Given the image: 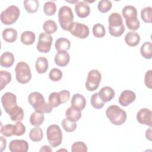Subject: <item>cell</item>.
Masks as SVG:
<instances>
[{
  "instance_id": "obj_1",
  "label": "cell",
  "mask_w": 152,
  "mask_h": 152,
  "mask_svg": "<svg viewBox=\"0 0 152 152\" xmlns=\"http://www.w3.org/2000/svg\"><path fill=\"white\" fill-rule=\"evenodd\" d=\"M30 104L34 109L35 111L41 113H49L52 111L53 107L45 101L43 95L39 92H32L28 97Z\"/></svg>"
},
{
  "instance_id": "obj_2",
  "label": "cell",
  "mask_w": 152,
  "mask_h": 152,
  "mask_svg": "<svg viewBox=\"0 0 152 152\" xmlns=\"http://www.w3.org/2000/svg\"><path fill=\"white\" fill-rule=\"evenodd\" d=\"M109 31L114 37L121 36L125 30L121 15L118 12L112 13L108 18Z\"/></svg>"
},
{
  "instance_id": "obj_3",
  "label": "cell",
  "mask_w": 152,
  "mask_h": 152,
  "mask_svg": "<svg viewBox=\"0 0 152 152\" xmlns=\"http://www.w3.org/2000/svg\"><path fill=\"white\" fill-rule=\"evenodd\" d=\"M106 115L110 122L115 125H121L126 120V112L116 105H111L107 107Z\"/></svg>"
},
{
  "instance_id": "obj_4",
  "label": "cell",
  "mask_w": 152,
  "mask_h": 152,
  "mask_svg": "<svg viewBox=\"0 0 152 152\" xmlns=\"http://www.w3.org/2000/svg\"><path fill=\"white\" fill-rule=\"evenodd\" d=\"M58 19L61 28L69 31L74 23V15L71 8L68 6H62L58 11Z\"/></svg>"
},
{
  "instance_id": "obj_5",
  "label": "cell",
  "mask_w": 152,
  "mask_h": 152,
  "mask_svg": "<svg viewBox=\"0 0 152 152\" xmlns=\"http://www.w3.org/2000/svg\"><path fill=\"white\" fill-rule=\"evenodd\" d=\"M47 140L51 145L55 148L59 146L62 141V132L57 125L53 124L49 126L46 129Z\"/></svg>"
},
{
  "instance_id": "obj_6",
  "label": "cell",
  "mask_w": 152,
  "mask_h": 152,
  "mask_svg": "<svg viewBox=\"0 0 152 152\" xmlns=\"http://www.w3.org/2000/svg\"><path fill=\"white\" fill-rule=\"evenodd\" d=\"M15 78L21 84H26L31 78V73L29 65L25 62H19L15 68Z\"/></svg>"
},
{
  "instance_id": "obj_7",
  "label": "cell",
  "mask_w": 152,
  "mask_h": 152,
  "mask_svg": "<svg viewBox=\"0 0 152 152\" xmlns=\"http://www.w3.org/2000/svg\"><path fill=\"white\" fill-rule=\"evenodd\" d=\"M20 14L19 8L15 5H10L1 14V21L5 25H11L15 23Z\"/></svg>"
},
{
  "instance_id": "obj_8",
  "label": "cell",
  "mask_w": 152,
  "mask_h": 152,
  "mask_svg": "<svg viewBox=\"0 0 152 152\" xmlns=\"http://www.w3.org/2000/svg\"><path fill=\"white\" fill-rule=\"evenodd\" d=\"M102 80V75L97 69H92L88 73L86 81V87L87 90L93 91L97 89Z\"/></svg>"
},
{
  "instance_id": "obj_9",
  "label": "cell",
  "mask_w": 152,
  "mask_h": 152,
  "mask_svg": "<svg viewBox=\"0 0 152 152\" xmlns=\"http://www.w3.org/2000/svg\"><path fill=\"white\" fill-rule=\"evenodd\" d=\"M52 37L46 33H41L39 36L37 43V49L41 53H48L51 49L52 43Z\"/></svg>"
},
{
  "instance_id": "obj_10",
  "label": "cell",
  "mask_w": 152,
  "mask_h": 152,
  "mask_svg": "<svg viewBox=\"0 0 152 152\" xmlns=\"http://www.w3.org/2000/svg\"><path fill=\"white\" fill-rule=\"evenodd\" d=\"M69 32L73 36L80 39H85L87 37L90 33L87 26L78 22H74Z\"/></svg>"
},
{
  "instance_id": "obj_11",
  "label": "cell",
  "mask_w": 152,
  "mask_h": 152,
  "mask_svg": "<svg viewBox=\"0 0 152 152\" xmlns=\"http://www.w3.org/2000/svg\"><path fill=\"white\" fill-rule=\"evenodd\" d=\"M1 103L5 111L8 113L11 110L17 106V97L11 92H7L2 96Z\"/></svg>"
},
{
  "instance_id": "obj_12",
  "label": "cell",
  "mask_w": 152,
  "mask_h": 152,
  "mask_svg": "<svg viewBox=\"0 0 152 152\" xmlns=\"http://www.w3.org/2000/svg\"><path fill=\"white\" fill-rule=\"evenodd\" d=\"M138 122L142 125L151 126L152 125V112L147 108L141 109L137 114Z\"/></svg>"
},
{
  "instance_id": "obj_13",
  "label": "cell",
  "mask_w": 152,
  "mask_h": 152,
  "mask_svg": "<svg viewBox=\"0 0 152 152\" xmlns=\"http://www.w3.org/2000/svg\"><path fill=\"white\" fill-rule=\"evenodd\" d=\"M28 147V143L24 140H14L9 144V150L11 152H27Z\"/></svg>"
},
{
  "instance_id": "obj_14",
  "label": "cell",
  "mask_w": 152,
  "mask_h": 152,
  "mask_svg": "<svg viewBox=\"0 0 152 152\" xmlns=\"http://www.w3.org/2000/svg\"><path fill=\"white\" fill-rule=\"evenodd\" d=\"M135 99L136 95L134 92L129 90H125L121 93L118 100L121 106L125 107L134 102Z\"/></svg>"
},
{
  "instance_id": "obj_15",
  "label": "cell",
  "mask_w": 152,
  "mask_h": 152,
  "mask_svg": "<svg viewBox=\"0 0 152 152\" xmlns=\"http://www.w3.org/2000/svg\"><path fill=\"white\" fill-rule=\"evenodd\" d=\"M75 11L78 17L83 18L88 16L90 8L84 1H78L75 5Z\"/></svg>"
},
{
  "instance_id": "obj_16",
  "label": "cell",
  "mask_w": 152,
  "mask_h": 152,
  "mask_svg": "<svg viewBox=\"0 0 152 152\" xmlns=\"http://www.w3.org/2000/svg\"><path fill=\"white\" fill-rule=\"evenodd\" d=\"M70 56L67 51L58 52L55 56V62L59 66L64 67L69 62Z\"/></svg>"
},
{
  "instance_id": "obj_17",
  "label": "cell",
  "mask_w": 152,
  "mask_h": 152,
  "mask_svg": "<svg viewBox=\"0 0 152 152\" xmlns=\"http://www.w3.org/2000/svg\"><path fill=\"white\" fill-rule=\"evenodd\" d=\"M99 97L104 102H108L115 97V91L112 88L108 86L102 87L98 93Z\"/></svg>"
},
{
  "instance_id": "obj_18",
  "label": "cell",
  "mask_w": 152,
  "mask_h": 152,
  "mask_svg": "<svg viewBox=\"0 0 152 152\" xmlns=\"http://www.w3.org/2000/svg\"><path fill=\"white\" fill-rule=\"evenodd\" d=\"M71 106L82 110L86 107V100L82 94L77 93L72 96L71 100Z\"/></svg>"
},
{
  "instance_id": "obj_19",
  "label": "cell",
  "mask_w": 152,
  "mask_h": 152,
  "mask_svg": "<svg viewBox=\"0 0 152 152\" xmlns=\"http://www.w3.org/2000/svg\"><path fill=\"white\" fill-rule=\"evenodd\" d=\"M140 41V36L135 31H129L125 36V42L127 45L131 47L137 46Z\"/></svg>"
},
{
  "instance_id": "obj_20",
  "label": "cell",
  "mask_w": 152,
  "mask_h": 152,
  "mask_svg": "<svg viewBox=\"0 0 152 152\" xmlns=\"http://www.w3.org/2000/svg\"><path fill=\"white\" fill-rule=\"evenodd\" d=\"M15 61L14 55L10 52H5L1 56L0 64L2 67L9 68L12 66Z\"/></svg>"
},
{
  "instance_id": "obj_21",
  "label": "cell",
  "mask_w": 152,
  "mask_h": 152,
  "mask_svg": "<svg viewBox=\"0 0 152 152\" xmlns=\"http://www.w3.org/2000/svg\"><path fill=\"white\" fill-rule=\"evenodd\" d=\"M3 39L8 43H12L15 42L18 36L17 31L16 30L12 28H7L4 29L2 33Z\"/></svg>"
},
{
  "instance_id": "obj_22",
  "label": "cell",
  "mask_w": 152,
  "mask_h": 152,
  "mask_svg": "<svg viewBox=\"0 0 152 152\" xmlns=\"http://www.w3.org/2000/svg\"><path fill=\"white\" fill-rule=\"evenodd\" d=\"M11 120L15 122H21L24 118V110L23 109L18 106H15L8 113Z\"/></svg>"
},
{
  "instance_id": "obj_23",
  "label": "cell",
  "mask_w": 152,
  "mask_h": 152,
  "mask_svg": "<svg viewBox=\"0 0 152 152\" xmlns=\"http://www.w3.org/2000/svg\"><path fill=\"white\" fill-rule=\"evenodd\" d=\"M65 116L67 119L74 122H77L81 118V112L80 110L71 106L66 110Z\"/></svg>"
},
{
  "instance_id": "obj_24",
  "label": "cell",
  "mask_w": 152,
  "mask_h": 152,
  "mask_svg": "<svg viewBox=\"0 0 152 152\" xmlns=\"http://www.w3.org/2000/svg\"><path fill=\"white\" fill-rule=\"evenodd\" d=\"M55 47L58 52L67 51L71 47V43L66 38L60 37L56 40Z\"/></svg>"
},
{
  "instance_id": "obj_25",
  "label": "cell",
  "mask_w": 152,
  "mask_h": 152,
  "mask_svg": "<svg viewBox=\"0 0 152 152\" xmlns=\"http://www.w3.org/2000/svg\"><path fill=\"white\" fill-rule=\"evenodd\" d=\"M48 61L45 57H39L36 61V69L39 74H43L48 69Z\"/></svg>"
},
{
  "instance_id": "obj_26",
  "label": "cell",
  "mask_w": 152,
  "mask_h": 152,
  "mask_svg": "<svg viewBox=\"0 0 152 152\" xmlns=\"http://www.w3.org/2000/svg\"><path fill=\"white\" fill-rule=\"evenodd\" d=\"M21 42L26 45H32L36 40V35L31 31H25L21 34Z\"/></svg>"
},
{
  "instance_id": "obj_27",
  "label": "cell",
  "mask_w": 152,
  "mask_h": 152,
  "mask_svg": "<svg viewBox=\"0 0 152 152\" xmlns=\"http://www.w3.org/2000/svg\"><path fill=\"white\" fill-rule=\"evenodd\" d=\"M25 10L30 14L35 13L39 7V2L37 0H26L24 1Z\"/></svg>"
},
{
  "instance_id": "obj_28",
  "label": "cell",
  "mask_w": 152,
  "mask_h": 152,
  "mask_svg": "<svg viewBox=\"0 0 152 152\" xmlns=\"http://www.w3.org/2000/svg\"><path fill=\"white\" fill-rule=\"evenodd\" d=\"M140 52L142 57L145 59H150L152 57V44L150 42H144L141 48Z\"/></svg>"
},
{
  "instance_id": "obj_29",
  "label": "cell",
  "mask_w": 152,
  "mask_h": 152,
  "mask_svg": "<svg viewBox=\"0 0 152 152\" xmlns=\"http://www.w3.org/2000/svg\"><path fill=\"white\" fill-rule=\"evenodd\" d=\"M45 119L43 113H39L37 112H33L30 117V124L34 126H39L42 124Z\"/></svg>"
},
{
  "instance_id": "obj_30",
  "label": "cell",
  "mask_w": 152,
  "mask_h": 152,
  "mask_svg": "<svg viewBox=\"0 0 152 152\" xmlns=\"http://www.w3.org/2000/svg\"><path fill=\"white\" fill-rule=\"evenodd\" d=\"M43 137V133L40 128L36 126L32 128L29 133V138L33 142H38L42 140Z\"/></svg>"
},
{
  "instance_id": "obj_31",
  "label": "cell",
  "mask_w": 152,
  "mask_h": 152,
  "mask_svg": "<svg viewBox=\"0 0 152 152\" xmlns=\"http://www.w3.org/2000/svg\"><path fill=\"white\" fill-rule=\"evenodd\" d=\"M43 28L46 33L48 34H51L56 32L58 30V26L56 22L52 20H46L43 25Z\"/></svg>"
},
{
  "instance_id": "obj_32",
  "label": "cell",
  "mask_w": 152,
  "mask_h": 152,
  "mask_svg": "<svg viewBox=\"0 0 152 152\" xmlns=\"http://www.w3.org/2000/svg\"><path fill=\"white\" fill-rule=\"evenodd\" d=\"M122 14L125 19L137 17V10L136 8L132 5L125 6L122 10Z\"/></svg>"
},
{
  "instance_id": "obj_33",
  "label": "cell",
  "mask_w": 152,
  "mask_h": 152,
  "mask_svg": "<svg viewBox=\"0 0 152 152\" xmlns=\"http://www.w3.org/2000/svg\"><path fill=\"white\" fill-rule=\"evenodd\" d=\"M0 89L2 90L11 81V74L7 71L1 70L0 71Z\"/></svg>"
},
{
  "instance_id": "obj_34",
  "label": "cell",
  "mask_w": 152,
  "mask_h": 152,
  "mask_svg": "<svg viewBox=\"0 0 152 152\" xmlns=\"http://www.w3.org/2000/svg\"><path fill=\"white\" fill-rule=\"evenodd\" d=\"M62 126L64 128V129L68 132H71L75 130L77 128V124L76 122L72 121L66 118L64 119L61 123Z\"/></svg>"
},
{
  "instance_id": "obj_35",
  "label": "cell",
  "mask_w": 152,
  "mask_h": 152,
  "mask_svg": "<svg viewBox=\"0 0 152 152\" xmlns=\"http://www.w3.org/2000/svg\"><path fill=\"white\" fill-rule=\"evenodd\" d=\"M90 103L91 106L96 109H100L102 108L105 103V102H103L99 97L98 93H96L91 96Z\"/></svg>"
},
{
  "instance_id": "obj_36",
  "label": "cell",
  "mask_w": 152,
  "mask_h": 152,
  "mask_svg": "<svg viewBox=\"0 0 152 152\" xmlns=\"http://www.w3.org/2000/svg\"><path fill=\"white\" fill-rule=\"evenodd\" d=\"M56 11V6L52 1H48L43 5V11L47 15H53Z\"/></svg>"
},
{
  "instance_id": "obj_37",
  "label": "cell",
  "mask_w": 152,
  "mask_h": 152,
  "mask_svg": "<svg viewBox=\"0 0 152 152\" xmlns=\"http://www.w3.org/2000/svg\"><path fill=\"white\" fill-rule=\"evenodd\" d=\"M93 34L96 37L101 38L106 34L105 28L103 25L100 23L95 24L93 27Z\"/></svg>"
},
{
  "instance_id": "obj_38",
  "label": "cell",
  "mask_w": 152,
  "mask_h": 152,
  "mask_svg": "<svg viewBox=\"0 0 152 152\" xmlns=\"http://www.w3.org/2000/svg\"><path fill=\"white\" fill-rule=\"evenodd\" d=\"M125 23L128 29L132 30V31L138 30L140 26V22L137 17L125 19Z\"/></svg>"
},
{
  "instance_id": "obj_39",
  "label": "cell",
  "mask_w": 152,
  "mask_h": 152,
  "mask_svg": "<svg viewBox=\"0 0 152 152\" xmlns=\"http://www.w3.org/2000/svg\"><path fill=\"white\" fill-rule=\"evenodd\" d=\"M49 103L53 107H56L61 104L59 93L52 92L49 96Z\"/></svg>"
},
{
  "instance_id": "obj_40",
  "label": "cell",
  "mask_w": 152,
  "mask_h": 152,
  "mask_svg": "<svg viewBox=\"0 0 152 152\" xmlns=\"http://www.w3.org/2000/svg\"><path fill=\"white\" fill-rule=\"evenodd\" d=\"M112 7V2L109 0H102L99 2L97 5V8L102 13H106L108 12L111 9Z\"/></svg>"
},
{
  "instance_id": "obj_41",
  "label": "cell",
  "mask_w": 152,
  "mask_h": 152,
  "mask_svg": "<svg viewBox=\"0 0 152 152\" xmlns=\"http://www.w3.org/2000/svg\"><path fill=\"white\" fill-rule=\"evenodd\" d=\"M151 13L152 8L150 7H145L142 9L141 11V19L147 23H151Z\"/></svg>"
},
{
  "instance_id": "obj_42",
  "label": "cell",
  "mask_w": 152,
  "mask_h": 152,
  "mask_svg": "<svg viewBox=\"0 0 152 152\" xmlns=\"http://www.w3.org/2000/svg\"><path fill=\"white\" fill-rule=\"evenodd\" d=\"M72 152H87V145L82 141L75 142L71 146Z\"/></svg>"
},
{
  "instance_id": "obj_43",
  "label": "cell",
  "mask_w": 152,
  "mask_h": 152,
  "mask_svg": "<svg viewBox=\"0 0 152 152\" xmlns=\"http://www.w3.org/2000/svg\"><path fill=\"white\" fill-rule=\"evenodd\" d=\"M49 78L53 81H58L62 77V72L58 68H53L49 74Z\"/></svg>"
},
{
  "instance_id": "obj_44",
  "label": "cell",
  "mask_w": 152,
  "mask_h": 152,
  "mask_svg": "<svg viewBox=\"0 0 152 152\" xmlns=\"http://www.w3.org/2000/svg\"><path fill=\"white\" fill-rule=\"evenodd\" d=\"M26 132V127L24 124L21 122H17V123L14 125L13 132L14 135L16 136H21L23 135Z\"/></svg>"
},
{
  "instance_id": "obj_45",
  "label": "cell",
  "mask_w": 152,
  "mask_h": 152,
  "mask_svg": "<svg viewBox=\"0 0 152 152\" xmlns=\"http://www.w3.org/2000/svg\"><path fill=\"white\" fill-rule=\"evenodd\" d=\"M13 128H14V125L12 124L5 125L4 126L1 127V133L2 134V135L7 137H11L14 135Z\"/></svg>"
},
{
  "instance_id": "obj_46",
  "label": "cell",
  "mask_w": 152,
  "mask_h": 152,
  "mask_svg": "<svg viewBox=\"0 0 152 152\" xmlns=\"http://www.w3.org/2000/svg\"><path fill=\"white\" fill-rule=\"evenodd\" d=\"M144 83L145 86L149 88H152V70H148L146 72L144 77Z\"/></svg>"
},
{
  "instance_id": "obj_47",
  "label": "cell",
  "mask_w": 152,
  "mask_h": 152,
  "mask_svg": "<svg viewBox=\"0 0 152 152\" xmlns=\"http://www.w3.org/2000/svg\"><path fill=\"white\" fill-rule=\"evenodd\" d=\"M61 103H65L68 101L70 98V93L66 90H62L59 92Z\"/></svg>"
},
{
  "instance_id": "obj_48",
  "label": "cell",
  "mask_w": 152,
  "mask_h": 152,
  "mask_svg": "<svg viewBox=\"0 0 152 152\" xmlns=\"http://www.w3.org/2000/svg\"><path fill=\"white\" fill-rule=\"evenodd\" d=\"M0 139H1V151H2L4 149H5L6 145H7V141L2 137H0Z\"/></svg>"
},
{
  "instance_id": "obj_49",
  "label": "cell",
  "mask_w": 152,
  "mask_h": 152,
  "mask_svg": "<svg viewBox=\"0 0 152 152\" xmlns=\"http://www.w3.org/2000/svg\"><path fill=\"white\" fill-rule=\"evenodd\" d=\"M145 137H146L147 139H148L150 141H151V126L146 131Z\"/></svg>"
},
{
  "instance_id": "obj_50",
  "label": "cell",
  "mask_w": 152,
  "mask_h": 152,
  "mask_svg": "<svg viewBox=\"0 0 152 152\" xmlns=\"http://www.w3.org/2000/svg\"><path fill=\"white\" fill-rule=\"evenodd\" d=\"M39 151L40 152H42V151H46V152L50 151V152H51L52 151V149H51V148L49 146L45 145L42 146Z\"/></svg>"
}]
</instances>
